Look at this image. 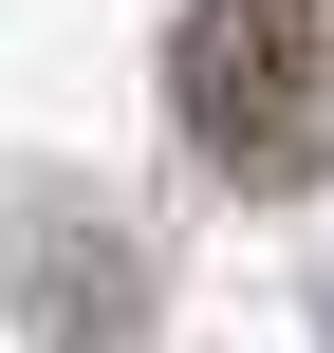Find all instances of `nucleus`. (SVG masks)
<instances>
[{"mask_svg":"<svg viewBox=\"0 0 334 353\" xmlns=\"http://www.w3.org/2000/svg\"><path fill=\"white\" fill-rule=\"evenodd\" d=\"M167 112L223 186H316L334 168V0H186Z\"/></svg>","mask_w":334,"mask_h":353,"instance_id":"nucleus-1","label":"nucleus"}]
</instances>
